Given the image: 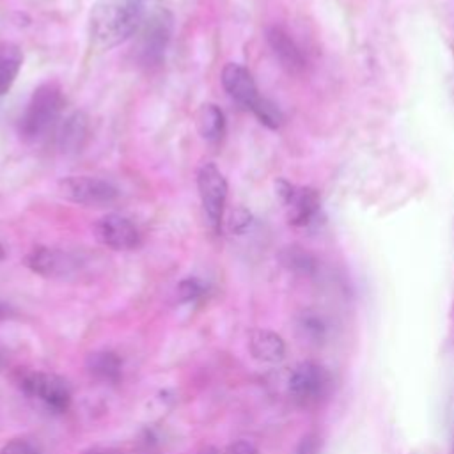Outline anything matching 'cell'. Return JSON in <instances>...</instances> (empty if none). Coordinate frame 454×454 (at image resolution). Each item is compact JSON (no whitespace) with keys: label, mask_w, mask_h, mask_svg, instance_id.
Masks as SVG:
<instances>
[{"label":"cell","mask_w":454,"mask_h":454,"mask_svg":"<svg viewBox=\"0 0 454 454\" xmlns=\"http://www.w3.org/2000/svg\"><path fill=\"white\" fill-rule=\"evenodd\" d=\"M96 239L112 250H133L140 245V232L131 220L119 213L101 216L94 225Z\"/></svg>","instance_id":"obj_8"},{"label":"cell","mask_w":454,"mask_h":454,"mask_svg":"<svg viewBox=\"0 0 454 454\" xmlns=\"http://www.w3.org/2000/svg\"><path fill=\"white\" fill-rule=\"evenodd\" d=\"M252 114L259 119L261 124H264V126L270 128V129L280 128V124H282V121H284L282 112L278 110V106H277L273 101L266 99V98H261V101H259L257 106L252 110Z\"/></svg>","instance_id":"obj_20"},{"label":"cell","mask_w":454,"mask_h":454,"mask_svg":"<svg viewBox=\"0 0 454 454\" xmlns=\"http://www.w3.org/2000/svg\"><path fill=\"white\" fill-rule=\"evenodd\" d=\"M9 314H11V312H9V307L0 301V319H5Z\"/></svg>","instance_id":"obj_27"},{"label":"cell","mask_w":454,"mask_h":454,"mask_svg":"<svg viewBox=\"0 0 454 454\" xmlns=\"http://www.w3.org/2000/svg\"><path fill=\"white\" fill-rule=\"evenodd\" d=\"M0 454H39V452L25 440H11L0 449Z\"/></svg>","instance_id":"obj_24"},{"label":"cell","mask_w":454,"mask_h":454,"mask_svg":"<svg viewBox=\"0 0 454 454\" xmlns=\"http://www.w3.org/2000/svg\"><path fill=\"white\" fill-rule=\"evenodd\" d=\"M199 454H223V450H218V449H215V447H207V449H204V450L199 452Z\"/></svg>","instance_id":"obj_28"},{"label":"cell","mask_w":454,"mask_h":454,"mask_svg":"<svg viewBox=\"0 0 454 454\" xmlns=\"http://www.w3.org/2000/svg\"><path fill=\"white\" fill-rule=\"evenodd\" d=\"M277 195L287 209V220L291 225H309L319 211V195L307 186H293L284 179L277 181Z\"/></svg>","instance_id":"obj_7"},{"label":"cell","mask_w":454,"mask_h":454,"mask_svg":"<svg viewBox=\"0 0 454 454\" xmlns=\"http://www.w3.org/2000/svg\"><path fill=\"white\" fill-rule=\"evenodd\" d=\"M195 124H197L199 135L211 144L220 142L225 133V115L220 110V106L213 103H204L199 108L195 115Z\"/></svg>","instance_id":"obj_15"},{"label":"cell","mask_w":454,"mask_h":454,"mask_svg":"<svg viewBox=\"0 0 454 454\" xmlns=\"http://www.w3.org/2000/svg\"><path fill=\"white\" fill-rule=\"evenodd\" d=\"M172 35V14L167 9H156L144 20L137 46L140 64L156 66L161 62Z\"/></svg>","instance_id":"obj_6"},{"label":"cell","mask_w":454,"mask_h":454,"mask_svg":"<svg viewBox=\"0 0 454 454\" xmlns=\"http://www.w3.org/2000/svg\"><path fill=\"white\" fill-rule=\"evenodd\" d=\"M64 106L62 90L55 83H43L39 85L27 108L20 119V135L21 138L34 142L44 137L59 121L60 112Z\"/></svg>","instance_id":"obj_2"},{"label":"cell","mask_w":454,"mask_h":454,"mask_svg":"<svg viewBox=\"0 0 454 454\" xmlns=\"http://www.w3.org/2000/svg\"><path fill=\"white\" fill-rule=\"evenodd\" d=\"M266 41L273 51V55L277 57V60L280 62V66L287 71V73H301L305 67V57L301 53V50L298 48V44L293 41V37L282 28V27H270L266 30Z\"/></svg>","instance_id":"obj_12"},{"label":"cell","mask_w":454,"mask_h":454,"mask_svg":"<svg viewBox=\"0 0 454 454\" xmlns=\"http://www.w3.org/2000/svg\"><path fill=\"white\" fill-rule=\"evenodd\" d=\"M144 23V0H96L89 12V39L99 51H108L128 39Z\"/></svg>","instance_id":"obj_1"},{"label":"cell","mask_w":454,"mask_h":454,"mask_svg":"<svg viewBox=\"0 0 454 454\" xmlns=\"http://www.w3.org/2000/svg\"><path fill=\"white\" fill-rule=\"evenodd\" d=\"M250 222H252L250 213H248L245 207H238V209H234V211L231 213L229 229H231L232 232H236V234H241V232H245V231L248 229Z\"/></svg>","instance_id":"obj_23"},{"label":"cell","mask_w":454,"mask_h":454,"mask_svg":"<svg viewBox=\"0 0 454 454\" xmlns=\"http://www.w3.org/2000/svg\"><path fill=\"white\" fill-rule=\"evenodd\" d=\"M25 266L41 277L55 278L69 275L74 268V261L57 248L34 247L25 257Z\"/></svg>","instance_id":"obj_11"},{"label":"cell","mask_w":454,"mask_h":454,"mask_svg":"<svg viewBox=\"0 0 454 454\" xmlns=\"http://www.w3.org/2000/svg\"><path fill=\"white\" fill-rule=\"evenodd\" d=\"M222 85L225 89V92L241 106H245L247 110H254L257 106V103L261 101L262 96H259L255 80L252 76V73L238 64V62H227L222 69Z\"/></svg>","instance_id":"obj_10"},{"label":"cell","mask_w":454,"mask_h":454,"mask_svg":"<svg viewBox=\"0 0 454 454\" xmlns=\"http://www.w3.org/2000/svg\"><path fill=\"white\" fill-rule=\"evenodd\" d=\"M204 291H206L204 284L197 278H184L177 286V293H179L181 301H193V300L200 298L204 294Z\"/></svg>","instance_id":"obj_21"},{"label":"cell","mask_w":454,"mask_h":454,"mask_svg":"<svg viewBox=\"0 0 454 454\" xmlns=\"http://www.w3.org/2000/svg\"><path fill=\"white\" fill-rule=\"evenodd\" d=\"M333 378L330 371L316 362L296 365L289 376V392L300 404H317L330 395Z\"/></svg>","instance_id":"obj_4"},{"label":"cell","mask_w":454,"mask_h":454,"mask_svg":"<svg viewBox=\"0 0 454 454\" xmlns=\"http://www.w3.org/2000/svg\"><path fill=\"white\" fill-rule=\"evenodd\" d=\"M59 193L74 204L103 207L117 200L119 190L106 179L92 176H67L59 181Z\"/></svg>","instance_id":"obj_5"},{"label":"cell","mask_w":454,"mask_h":454,"mask_svg":"<svg viewBox=\"0 0 454 454\" xmlns=\"http://www.w3.org/2000/svg\"><path fill=\"white\" fill-rule=\"evenodd\" d=\"M197 190L202 202L204 215L215 234L222 229L223 209L227 202V179L222 170L213 163H204L197 172Z\"/></svg>","instance_id":"obj_3"},{"label":"cell","mask_w":454,"mask_h":454,"mask_svg":"<svg viewBox=\"0 0 454 454\" xmlns=\"http://www.w3.org/2000/svg\"><path fill=\"white\" fill-rule=\"evenodd\" d=\"M5 259V248L2 247V243H0V261H4Z\"/></svg>","instance_id":"obj_29"},{"label":"cell","mask_w":454,"mask_h":454,"mask_svg":"<svg viewBox=\"0 0 454 454\" xmlns=\"http://www.w3.org/2000/svg\"><path fill=\"white\" fill-rule=\"evenodd\" d=\"M83 454H122V452L114 450V449H90V450H87Z\"/></svg>","instance_id":"obj_26"},{"label":"cell","mask_w":454,"mask_h":454,"mask_svg":"<svg viewBox=\"0 0 454 454\" xmlns=\"http://www.w3.org/2000/svg\"><path fill=\"white\" fill-rule=\"evenodd\" d=\"M321 449H323V438L317 433H309L298 442L294 454H319Z\"/></svg>","instance_id":"obj_22"},{"label":"cell","mask_w":454,"mask_h":454,"mask_svg":"<svg viewBox=\"0 0 454 454\" xmlns=\"http://www.w3.org/2000/svg\"><path fill=\"white\" fill-rule=\"evenodd\" d=\"M248 349L252 356L264 364H277L286 356L284 339L271 330H252L248 335Z\"/></svg>","instance_id":"obj_14"},{"label":"cell","mask_w":454,"mask_h":454,"mask_svg":"<svg viewBox=\"0 0 454 454\" xmlns=\"http://www.w3.org/2000/svg\"><path fill=\"white\" fill-rule=\"evenodd\" d=\"M89 140V117L82 110L71 112L60 124L57 133V145L62 154H78Z\"/></svg>","instance_id":"obj_13"},{"label":"cell","mask_w":454,"mask_h":454,"mask_svg":"<svg viewBox=\"0 0 454 454\" xmlns=\"http://www.w3.org/2000/svg\"><path fill=\"white\" fill-rule=\"evenodd\" d=\"M223 454H257V447L248 440H238L223 449Z\"/></svg>","instance_id":"obj_25"},{"label":"cell","mask_w":454,"mask_h":454,"mask_svg":"<svg viewBox=\"0 0 454 454\" xmlns=\"http://www.w3.org/2000/svg\"><path fill=\"white\" fill-rule=\"evenodd\" d=\"M85 367L90 376L101 380V381H117L121 378L122 364L121 358L112 351H94L87 356Z\"/></svg>","instance_id":"obj_17"},{"label":"cell","mask_w":454,"mask_h":454,"mask_svg":"<svg viewBox=\"0 0 454 454\" xmlns=\"http://www.w3.org/2000/svg\"><path fill=\"white\" fill-rule=\"evenodd\" d=\"M280 261H282V264H284L287 270H291V271H294V273H301V275L312 273V271H314V266H316L314 257H312L310 254L303 252V250L298 248V247H289V248H286V250L280 254Z\"/></svg>","instance_id":"obj_19"},{"label":"cell","mask_w":454,"mask_h":454,"mask_svg":"<svg viewBox=\"0 0 454 454\" xmlns=\"http://www.w3.org/2000/svg\"><path fill=\"white\" fill-rule=\"evenodd\" d=\"M298 332L303 339L314 344H321L328 339L330 333V323L325 316H321L316 310H303L298 316Z\"/></svg>","instance_id":"obj_18"},{"label":"cell","mask_w":454,"mask_h":454,"mask_svg":"<svg viewBox=\"0 0 454 454\" xmlns=\"http://www.w3.org/2000/svg\"><path fill=\"white\" fill-rule=\"evenodd\" d=\"M21 387L27 394L41 399L55 411H66L71 403V392L66 381L48 372H28L21 378Z\"/></svg>","instance_id":"obj_9"},{"label":"cell","mask_w":454,"mask_h":454,"mask_svg":"<svg viewBox=\"0 0 454 454\" xmlns=\"http://www.w3.org/2000/svg\"><path fill=\"white\" fill-rule=\"evenodd\" d=\"M23 53L14 43H0V96L7 94L18 78Z\"/></svg>","instance_id":"obj_16"}]
</instances>
